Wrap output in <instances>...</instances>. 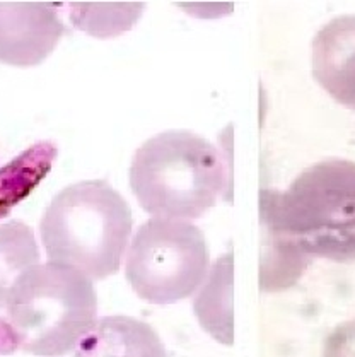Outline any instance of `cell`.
<instances>
[{
    "instance_id": "6",
    "label": "cell",
    "mask_w": 355,
    "mask_h": 357,
    "mask_svg": "<svg viewBox=\"0 0 355 357\" xmlns=\"http://www.w3.org/2000/svg\"><path fill=\"white\" fill-rule=\"evenodd\" d=\"M63 29L56 3L0 2V62L38 66L55 50Z\"/></svg>"
},
{
    "instance_id": "9",
    "label": "cell",
    "mask_w": 355,
    "mask_h": 357,
    "mask_svg": "<svg viewBox=\"0 0 355 357\" xmlns=\"http://www.w3.org/2000/svg\"><path fill=\"white\" fill-rule=\"evenodd\" d=\"M58 149L52 142H40L26 149L0 168V219L7 218L17 204L35 192L50 173Z\"/></svg>"
},
{
    "instance_id": "5",
    "label": "cell",
    "mask_w": 355,
    "mask_h": 357,
    "mask_svg": "<svg viewBox=\"0 0 355 357\" xmlns=\"http://www.w3.org/2000/svg\"><path fill=\"white\" fill-rule=\"evenodd\" d=\"M209 268L205 236L183 219L154 218L135 233L127 253V280L139 298L171 305L198 289Z\"/></svg>"
},
{
    "instance_id": "7",
    "label": "cell",
    "mask_w": 355,
    "mask_h": 357,
    "mask_svg": "<svg viewBox=\"0 0 355 357\" xmlns=\"http://www.w3.org/2000/svg\"><path fill=\"white\" fill-rule=\"evenodd\" d=\"M313 75L330 96L355 109V16L331 19L313 40Z\"/></svg>"
},
{
    "instance_id": "8",
    "label": "cell",
    "mask_w": 355,
    "mask_h": 357,
    "mask_svg": "<svg viewBox=\"0 0 355 357\" xmlns=\"http://www.w3.org/2000/svg\"><path fill=\"white\" fill-rule=\"evenodd\" d=\"M194 310L198 324L224 345L234 344V252L219 257L205 273Z\"/></svg>"
},
{
    "instance_id": "3",
    "label": "cell",
    "mask_w": 355,
    "mask_h": 357,
    "mask_svg": "<svg viewBox=\"0 0 355 357\" xmlns=\"http://www.w3.org/2000/svg\"><path fill=\"white\" fill-rule=\"evenodd\" d=\"M130 233V207L104 180L63 188L40 222L48 258L82 272L90 280H103L118 272Z\"/></svg>"
},
{
    "instance_id": "1",
    "label": "cell",
    "mask_w": 355,
    "mask_h": 357,
    "mask_svg": "<svg viewBox=\"0 0 355 357\" xmlns=\"http://www.w3.org/2000/svg\"><path fill=\"white\" fill-rule=\"evenodd\" d=\"M260 218L270 238L260 272L263 291L296 282L311 257L355 261V162L326 159L284 192L262 190Z\"/></svg>"
},
{
    "instance_id": "2",
    "label": "cell",
    "mask_w": 355,
    "mask_h": 357,
    "mask_svg": "<svg viewBox=\"0 0 355 357\" xmlns=\"http://www.w3.org/2000/svg\"><path fill=\"white\" fill-rule=\"evenodd\" d=\"M96 313L89 277L55 261L31 265L0 307V354H70L93 330Z\"/></svg>"
},
{
    "instance_id": "4",
    "label": "cell",
    "mask_w": 355,
    "mask_h": 357,
    "mask_svg": "<svg viewBox=\"0 0 355 357\" xmlns=\"http://www.w3.org/2000/svg\"><path fill=\"white\" fill-rule=\"evenodd\" d=\"M221 151L190 130H166L142 144L132 159L130 187L154 218H202L224 193Z\"/></svg>"
},
{
    "instance_id": "12",
    "label": "cell",
    "mask_w": 355,
    "mask_h": 357,
    "mask_svg": "<svg viewBox=\"0 0 355 357\" xmlns=\"http://www.w3.org/2000/svg\"><path fill=\"white\" fill-rule=\"evenodd\" d=\"M143 3H70V19L94 36H115L134 26Z\"/></svg>"
},
{
    "instance_id": "11",
    "label": "cell",
    "mask_w": 355,
    "mask_h": 357,
    "mask_svg": "<svg viewBox=\"0 0 355 357\" xmlns=\"http://www.w3.org/2000/svg\"><path fill=\"white\" fill-rule=\"evenodd\" d=\"M38 261L40 250L31 227L21 221L0 224V307L14 280Z\"/></svg>"
},
{
    "instance_id": "10",
    "label": "cell",
    "mask_w": 355,
    "mask_h": 357,
    "mask_svg": "<svg viewBox=\"0 0 355 357\" xmlns=\"http://www.w3.org/2000/svg\"><path fill=\"white\" fill-rule=\"evenodd\" d=\"M157 354L164 356L159 339L150 326L127 318H106L88 333L79 344L77 354Z\"/></svg>"
}]
</instances>
